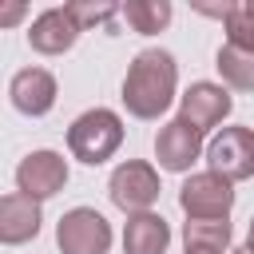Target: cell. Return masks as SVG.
Here are the masks:
<instances>
[{"mask_svg":"<svg viewBox=\"0 0 254 254\" xmlns=\"http://www.w3.org/2000/svg\"><path fill=\"white\" fill-rule=\"evenodd\" d=\"M123 107L127 115L135 119H159L167 115V107L175 103L179 95V64L167 48H143L131 64H127V75H123Z\"/></svg>","mask_w":254,"mask_h":254,"instance_id":"1","label":"cell"},{"mask_svg":"<svg viewBox=\"0 0 254 254\" xmlns=\"http://www.w3.org/2000/svg\"><path fill=\"white\" fill-rule=\"evenodd\" d=\"M123 147V119L111 107H87L67 127V151L83 167H103Z\"/></svg>","mask_w":254,"mask_h":254,"instance_id":"2","label":"cell"},{"mask_svg":"<svg viewBox=\"0 0 254 254\" xmlns=\"http://www.w3.org/2000/svg\"><path fill=\"white\" fill-rule=\"evenodd\" d=\"M159 171L151 167V163H143V159H123L115 171H111V179H107V194H111V202L131 218V214H147V210H155V202H159Z\"/></svg>","mask_w":254,"mask_h":254,"instance_id":"3","label":"cell"},{"mask_svg":"<svg viewBox=\"0 0 254 254\" xmlns=\"http://www.w3.org/2000/svg\"><path fill=\"white\" fill-rule=\"evenodd\" d=\"M111 222L95 206H71L56 222V246L60 254H111Z\"/></svg>","mask_w":254,"mask_h":254,"instance_id":"4","label":"cell"},{"mask_svg":"<svg viewBox=\"0 0 254 254\" xmlns=\"http://www.w3.org/2000/svg\"><path fill=\"white\" fill-rule=\"evenodd\" d=\"M206 171L230 179V183H246L254 179V127H222L210 135L206 143Z\"/></svg>","mask_w":254,"mask_h":254,"instance_id":"5","label":"cell"},{"mask_svg":"<svg viewBox=\"0 0 254 254\" xmlns=\"http://www.w3.org/2000/svg\"><path fill=\"white\" fill-rule=\"evenodd\" d=\"M179 206L187 218H230L234 183L214 171H190L179 187Z\"/></svg>","mask_w":254,"mask_h":254,"instance_id":"6","label":"cell"},{"mask_svg":"<svg viewBox=\"0 0 254 254\" xmlns=\"http://www.w3.org/2000/svg\"><path fill=\"white\" fill-rule=\"evenodd\" d=\"M71 171H67V159L52 147H40V151H28L16 167V190L36 198V202H48L56 198L64 187H67Z\"/></svg>","mask_w":254,"mask_h":254,"instance_id":"7","label":"cell"},{"mask_svg":"<svg viewBox=\"0 0 254 254\" xmlns=\"http://www.w3.org/2000/svg\"><path fill=\"white\" fill-rule=\"evenodd\" d=\"M230 111H234V95H230V87H222L214 79H194L179 95V119H187L202 135L206 131H222Z\"/></svg>","mask_w":254,"mask_h":254,"instance_id":"8","label":"cell"},{"mask_svg":"<svg viewBox=\"0 0 254 254\" xmlns=\"http://www.w3.org/2000/svg\"><path fill=\"white\" fill-rule=\"evenodd\" d=\"M206 155V143H202V131H194L187 119H167L155 135V159L163 171L171 175H190V167Z\"/></svg>","mask_w":254,"mask_h":254,"instance_id":"9","label":"cell"},{"mask_svg":"<svg viewBox=\"0 0 254 254\" xmlns=\"http://www.w3.org/2000/svg\"><path fill=\"white\" fill-rule=\"evenodd\" d=\"M8 99L20 115L28 119H44L56 99H60V87H56V75L48 67H20L12 79H8Z\"/></svg>","mask_w":254,"mask_h":254,"instance_id":"10","label":"cell"},{"mask_svg":"<svg viewBox=\"0 0 254 254\" xmlns=\"http://www.w3.org/2000/svg\"><path fill=\"white\" fill-rule=\"evenodd\" d=\"M79 32H83V28L71 20L67 8H44V12L28 24V44H32V52H40V56H64V52L75 48Z\"/></svg>","mask_w":254,"mask_h":254,"instance_id":"11","label":"cell"},{"mask_svg":"<svg viewBox=\"0 0 254 254\" xmlns=\"http://www.w3.org/2000/svg\"><path fill=\"white\" fill-rule=\"evenodd\" d=\"M44 226V202L12 190L0 198V242L4 246H24L40 234Z\"/></svg>","mask_w":254,"mask_h":254,"instance_id":"12","label":"cell"},{"mask_svg":"<svg viewBox=\"0 0 254 254\" xmlns=\"http://www.w3.org/2000/svg\"><path fill=\"white\" fill-rule=\"evenodd\" d=\"M171 246V226L163 214H131L123 222V254H167Z\"/></svg>","mask_w":254,"mask_h":254,"instance_id":"13","label":"cell"},{"mask_svg":"<svg viewBox=\"0 0 254 254\" xmlns=\"http://www.w3.org/2000/svg\"><path fill=\"white\" fill-rule=\"evenodd\" d=\"M230 218H187L183 222V246L187 250H214L230 254Z\"/></svg>","mask_w":254,"mask_h":254,"instance_id":"14","label":"cell"},{"mask_svg":"<svg viewBox=\"0 0 254 254\" xmlns=\"http://www.w3.org/2000/svg\"><path fill=\"white\" fill-rule=\"evenodd\" d=\"M214 67L222 75V87H230V91H254V52L222 44L214 52Z\"/></svg>","mask_w":254,"mask_h":254,"instance_id":"15","label":"cell"},{"mask_svg":"<svg viewBox=\"0 0 254 254\" xmlns=\"http://www.w3.org/2000/svg\"><path fill=\"white\" fill-rule=\"evenodd\" d=\"M119 16L127 20L131 32H139V36H155V32H163V28L171 24L175 8H171V0H127V4L119 8Z\"/></svg>","mask_w":254,"mask_h":254,"instance_id":"16","label":"cell"},{"mask_svg":"<svg viewBox=\"0 0 254 254\" xmlns=\"http://www.w3.org/2000/svg\"><path fill=\"white\" fill-rule=\"evenodd\" d=\"M222 32H226V44L254 52V0H234L222 20Z\"/></svg>","mask_w":254,"mask_h":254,"instance_id":"17","label":"cell"},{"mask_svg":"<svg viewBox=\"0 0 254 254\" xmlns=\"http://www.w3.org/2000/svg\"><path fill=\"white\" fill-rule=\"evenodd\" d=\"M67 12H71V20L87 32V28H95V24H107L119 8L111 4V0H71V4H64Z\"/></svg>","mask_w":254,"mask_h":254,"instance_id":"18","label":"cell"},{"mask_svg":"<svg viewBox=\"0 0 254 254\" xmlns=\"http://www.w3.org/2000/svg\"><path fill=\"white\" fill-rule=\"evenodd\" d=\"M24 12H28V8H24L20 0H12V4L0 12V28H12V24H20V20H24Z\"/></svg>","mask_w":254,"mask_h":254,"instance_id":"19","label":"cell"},{"mask_svg":"<svg viewBox=\"0 0 254 254\" xmlns=\"http://www.w3.org/2000/svg\"><path fill=\"white\" fill-rule=\"evenodd\" d=\"M230 254H254V242H242V246H234Z\"/></svg>","mask_w":254,"mask_h":254,"instance_id":"20","label":"cell"},{"mask_svg":"<svg viewBox=\"0 0 254 254\" xmlns=\"http://www.w3.org/2000/svg\"><path fill=\"white\" fill-rule=\"evenodd\" d=\"M187 254H214V250H187Z\"/></svg>","mask_w":254,"mask_h":254,"instance_id":"21","label":"cell"},{"mask_svg":"<svg viewBox=\"0 0 254 254\" xmlns=\"http://www.w3.org/2000/svg\"><path fill=\"white\" fill-rule=\"evenodd\" d=\"M246 242H254V218H250V238H246Z\"/></svg>","mask_w":254,"mask_h":254,"instance_id":"22","label":"cell"}]
</instances>
